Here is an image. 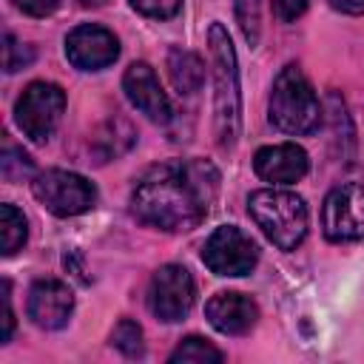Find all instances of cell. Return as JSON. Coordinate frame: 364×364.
Wrapping results in <instances>:
<instances>
[{
	"label": "cell",
	"mask_w": 364,
	"mask_h": 364,
	"mask_svg": "<svg viewBox=\"0 0 364 364\" xmlns=\"http://www.w3.org/2000/svg\"><path fill=\"white\" fill-rule=\"evenodd\" d=\"M267 117L284 134H313L318 128L321 122L318 97L296 63L284 65L276 74L273 88H270Z\"/></svg>",
	"instance_id": "obj_3"
},
{
	"label": "cell",
	"mask_w": 364,
	"mask_h": 364,
	"mask_svg": "<svg viewBox=\"0 0 364 364\" xmlns=\"http://www.w3.org/2000/svg\"><path fill=\"white\" fill-rule=\"evenodd\" d=\"M65 57L80 71H100L119 57V40L94 23H82L65 37Z\"/></svg>",
	"instance_id": "obj_10"
},
{
	"label": "cell",
	"mask_w": 364,
	"mask_h": 364,
	"mask_svg": "<svg viewBox=\"0 0 364 364\" xmlns=\"http://www.w3.org/2000/svg\"><path fill=\"white\" fill-rule=\"evenodd\" d=\"M225 355L222 350H216L208 338H199V336H188L176 344V350L168 355L171 364H219Z\"/></svg>",
	"instance_id": "obj_16"
},
{
	"label": "cell",
	"mask_w": 364,
	"mask_h": 364,
	"mask_svg": "<svg viewBox=\"0 0 364 364\" xmlns=\"http://www.w3.org/2000/svg\"><path fill=\"white\" fill-rule=\"evenodd\" d=\"M205 316H208V321H210L213 330H219L225 336H245L259 321V307L245 293L222 290V293H216V296L208 299Z\"/></svg>",
	"instance_id": "obj_14"
},
{
	"label": "cell",
	"mask_w": 364,
	"mask_h": 364,
	"mask_svg": "<svg viewBox=\"0 0 364 364\" xmlns=\"http://www.w3.org/2000/svg\"><path fill=\"white\" fill-rule=\"evenodd\" d=\"M196 284L188 267L182 264H162L148 284V310L159 321H182L193 307Z\"/></svg>",
	"instance_id": "obj_8"
},
{
	"label": "cell",
	"mask_w": 364,
	"mask_h": 364,
	"mask_svg": "<svg viewBox=\"0 0 364 364\" xmlns=\"http://www.w3.org/2000/svg\"><path fill=\"white\" fill-rule=\"evenodd\" d=\"M259 6H262V0H233L236 23L250 46L259 43Z\"/></svg>",
	"instance_id": "obj_20"
},
{
	"label": "cell",
	"mask_w": 364,
	"mask_h": 364,
	"mask_svg": "<svg viewBox=\"0 0 364 364\" xmlns=\"http://www.w3.org/2000/svg\"><path fill=\"white\" fill-rule=\"evenodd\" d=\"M28 318L40 330H60L68 324L74 310V293L60 279H40L28 290Z\"/></svg>",
	"instance_id": "obj_11"
},
{
	"label": "cell",
	"mask_w": 364,
	"mask_h": 364,
	"mask_svg": "<svg viewBox=\"0 0 364 364\" xmlns=\"http://www.w3.org/2000/svg\"><path fill=\"white\" fill-rule=\"evenodd\" d=\"M210 43V63H213V82H216V142L219 148H233L239 136V71H236V51L222 23H210L208 28Z\"/></svg>",
	"instance_id": "obj_4"
},
{
	"label": "cell",
	"mask_w": 364,
	"mask_h": 364,
	"mask_svg": "<svg viewBox=\"0 0 364 364\" xmlns=\"http://www.w3.org/2000/svg\"><path fill=\"white\" fill-rule=\"evenodd\" d=\"M65 111V91L57 82L37 80L26 85V91L14 102V122L31 142H46Z\"/></svg>",
	"instance_id": "obj_6"
},
{
	"label": "cell",
	"mask_w": 364,
	"mask_h": 364,
	"mask_svg": "<svg viewBox=\"0 0 364 364\" xmlns=\"http://www.w3.org/2000/svg\"><path fill=\"white\" fill-rule=\"evenodd\" d=\"M11 3L28 17H48L60 6V0H11Z\"/></svg>",
	"instance_id": "obj_24"
},
{
	"label": "cell",
	"mask_w": 364,
	"mask_h": 364,
	"mask_svg": "<svg viewBox=\"0 0 364 364\" xmlns=\"http://www.w3.org/2000/svg\"><path fill=\"white\" fill-rule=\"evenodd\" d=\"M219 191V171L205 159H176L142 173L131 193V213L151 228L176 233L196 228Z\"/></svg>",
	"instance_id": "obj_1"
},
{
	"label": "cell",
	"mask_w": 364,
	"mask_h": 364,
	"mask_svg": "<svg viewBox=\"0 0 364 364\" xmlns=\"http://www.w3.org/2000/svg\"><path fill=\"white\" fill-rule=\"evenodd\" d=\"M14 333V313H11V296H9V282H3V336L0 341L6 344Z\"/></svg>",
	"instance_id": "obj_25"
},
{
	"label": "cell",
	"mask_w": 364,
	"mask_h": 364,
	"mask_svg": "<svg viewBox=\"0 0 364 364\" xmlns=\"http://www.w3.org/2000/svg\"><path fill=\"white\" fill-rule=\"evenodd\" d=\"M34 171V162L28 159V154H23V148H14V145H3V154H0V173L6 182H20L26 176H31Z\"/></svg>",
	"instance_id": "obj_19"
},
{
	"label": "cell",
	"mask_w": 364,
	"mask_h": 364,
	"mask_svg": "<svg viewBox=\"0 0 364 364\" xmlns=\"http://www.w3.org/2000/svg\"><path fill=\"white\" fill-rule=\"evenodd\" d=\"M307 11V0H273V14L282 23H293Z\"/></svg>",
	"instance_id": "obj_23"
},
{
	"label": "cell",
	"mask_w": 364,
	"mask_h": 364,
	"mask_svg": "<svg viewBox=\"0 0 364 364\" xmlns=\"http://www.w3.org/2000/svg\"><path fill=\"white\" fill-rule=\"evenodd\" d=\"M168 74L179 94H193L205 82V63L199 54L188 48H171L168 51Z\"/></svg>",
	"instance_id": "obj_15"
},
{
	"label": "cell",
	"mask_w": 364,
	"mask_h": 364,
	"mask_svg": "<svg viewBox=\"0 0 364 364\" xmlns=\"http://www.w3.org/2000/svg\"><path fill=\"white\" fill-rule=\"evenodd\" d=\"M111 344L128 355V358H139L145 353V344H142V327L134 321V318H119L114 333H111Z\"/></svg>",
	"instance_id": "obj_18"
},
{
	"label": "cell",
	"mask_w": 364,
	"mask_h": 364,
	"mask_svg": "<svg viewBox=\"0 0 364 364\" xmlns=\"http://www.w3.org/2000/svg\"><path fill=\"white\" fill-rule=\"evenodd\" d=\"M202 262L216 276H245L259 262L256 242L236 225L216 228L202 245Z\"/></svg>",
	"instance_id": "obj_7"
},
{
	"label": "cell",
	"mask_w": 364,
	"mask_h": 364,
	"mask_svg": "<svg viewBox=\"0 0 364 364\" xmlns=\"http://www.w3.org/2000/svg\"><path fill=\"white\" fill-rule=\"evenodd\" d=\"M122 91L131 100V105L145 114L154 122H168L171 119V100L162 91L154 68L148 63H131L122 74Z\"/></svg>",
	"instance_id": "obj_12"
},
{
	"label": "cell",
	"mask_w": 364,
	"mask_h": 364,
	"mask_svg": "<svg viewBox=\"0 0 364 364\" xmlns=\"http://www.w3.org/2000/svg\"><path fill=\"white\" fill-rule=\"evenodd\" d=\"M31 193L48 213H54L60 219L80 216V213L91 210L97 202V188L85 176H80L74 171H63V168H48L43 173H37L31 182Z\"/></svg>",
	"instance_id": "obj_5"
},
{
	"label": "cell",
	"mask_w": 364,
	"mask_h": 364,
	"mask_svg": "<svg viewBox=\"0 0 364 364\" xmlns=\"http://www.w3.org/2000/svg\"><path fill=\"white\" fill-rule=\"evenodd\" d=\"M0 233H3V256H14L28 236L26 228V216L14 208V205H0Z\"/></svg>",
	"instance_id": "obj_17"
},
{
	"label": "cell",
	"mask_w": 364,
	"mask_h": 364,
	"mask_svg": "<svg viewBox=\"0 0 364 364\" xmlns=\"http://www.w3.org/2000/svg\"><path fill=\"white\" fill-rule=\"evenodd\" d=\"M247 213L279 250H296L307 236V205L293 191H253L247 196Z\"/></svg>",
	"instance_id": "obj_2"
},
{
	"label": "cell",
	"mask_w": 364,
	"mask_h": 364,
	"mask_svg": "<svg viewBox=\"0 0 364 364\" xmlns=\"http://www.w3.org/2000/svg\"><path fill=\"white\" fill-rule=\"evenodd\" d=\"M330 6L344 14H364V0H330Z\"/></svg>",
	"instance_id": "obj_26"
},
{
	"label": "cell",
	"mask_w": 364,
	"mask_h": 364,
	"mask_svg": "<svg viewBox=\"0 0 364 364\" xmlns=\"http://www.w3.org/2000/svg\"><path fill=\"white\" fill-rule=\"evenodd\" d=\"M31 60H34V48H31V46H26V43L14 40L11 34H6V37H3V68H6L9 74H14V71L26 68Z\"/></svg>",
	"instance_id": "obj_21"
},
{
	"label": "cell",
	"mask_w": 364,
	"mask_h": 364,
	"mask_svg": "<svg viewBox=\"0 0 364 364\" xmlns=\"http://www.w3.org/2000/svg\"><path fill=\"white\" fill-rule=\"evenodd\" d=\"M139 14L145 17H154V20H168L179 11L182 0H128Z\"/></svg>",
	"instance_id": "obj_22"
},
{
	"label": "cell",
	"mask_w": 364,
	"mask_h": 364,
	"mask_svg": "<svg viewBox=\"0 0 364 364\" xmlns=\"http://www.w3.org/2000/svg\"><path fill=\"white\" fill-rule=\"evenodd\" d=\"M310 168L307 151L299 148L296 142H279V145H264L253 156V171L259 179L270 185H293L299 182Z\"/></svg>",
	"instance_id": "obj_13"
},
{
	"label": "cell",
	"mask_w": 364,
	"mask_h": 364,
	"mask_svg": "<svg viewBox=\"0 0 364 364\" xmlns=\"http://www.w3.org/2000/svg\"><path fill=\"white\" fill-rule=\"evenodd\" d=\"M82 3H85V6H102L105 0H82Z\"/></svg>",
	"instance_id": "obj_27"
},
{
	"label": "cell",
	"mask_w": 364,
	"mask_h": 364,
	"mask_svg": "<svg viewBox=\"0 0 364 364\" xmlns=\"http://www.w3.org/2000/svg\"><path fill=\"white\" fill-rule=\"evenodd\" d=\"M321 228L333 242L364 239V182L338 185L324 196Z\"/></svg>",
	"instance_id": "obj_9"
}]
</instances>
